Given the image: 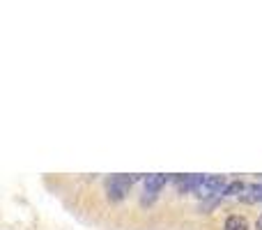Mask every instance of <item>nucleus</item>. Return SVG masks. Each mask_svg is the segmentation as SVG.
Segmentation results:
<instances>
[{"instance_id":"1","label":"nucleus","mask_w":262,"mask_h":230,"mask_svg":"<svg viewBox=\"0 0 262 230\" xmlns=\"http://www.w3.org/2000/svg\"><path fill=\"white\" fill-rule=\"evenodd\" d=\"M226 189H228V182H226V177H221V175L205 177L203 186H200V189H198V196H203V198H207V196L226 194Z\"/></svg>"},{"instance_id":"2","label":"nucleus","mask_w":262,"mask_h":230,"mask_svg":"<svg viewBox=\"0 0 262 230\" xmlns=\"http://www.w3.org/2000/svg\"><path fill=\"white\" fill-rule=\"evenodd\" d=\"M131 182H134V177H127V175L111 177V182H108V196H111V200H122L124 196H127Z\"/></svg>"},{"instance_id":"3","label":"nucleus","mask_w":262,"mask_h":230,"mask_svg":"<svg viewBox=\"0 0 262 230\" xmlns=\"http://www.w3.org/2000/svg\"><path fill=\"white\" fill-rule=\"evenodd\" d=\"M203 182H205L203 175H186V177H180V180H177V186H180V191H195V194H198Z\"/></svg>"},{"instance_id":"4","label":"nucleus","mask_w":262,"mask_h":230,"mask_svg":"<svg viewBox=\"0 0 262 230\" xmlns=\"http://www.w3.org/2000/svg\"><path fill=\"white\" fill-rule=\"evenodd\" d=\"M166 182H168V175H147L145 177V191L147 194H157Z\"/></svg>"},{"instance_id":"5","label":"nucleus","mask_w":262,"mask_h":230,"mask_svg":"<svg viewBox=\"0 0 262 230\" xmlns=\"http://www.w3.org/2000/svg\"><path fill=\"white\" fill-rule=\"evenodd\" d=\"M244 203H258V200H262V184H251L246 186L244 191H242L239 196Z\"/></svg>"},{"instance_id":"6","label":"nucleus","mask_w":262,"mask_h":230,"mask_svg":"<svg viewBox=\"0 0 262 230\" xmlns=\"http://www.w3.org/2000/svg\"><path fill=\"white\" fill-rule=\"evenodd\" d=\"M223 230H249V223H246L244 217L232 214V217L226 219V226H223Z\"/></svg>"},{"instance_id":"7","label":"nucleus","mask_w":262,"mask_h":230,"mask_svg":"<svg viewBox=\"0 0 262 230\" xmlns=\"http://www.w3.org/2000/svg\"><path fill=\"white\" fill-rule=\"evenodd\" d=\"M255 230H262V214L258 217V221H255Z\"/></svg>"}]
</instances>
